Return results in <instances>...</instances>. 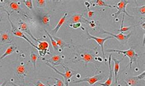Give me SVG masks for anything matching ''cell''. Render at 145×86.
I'll return each mask as SVG.
<instances>
[{
  "mask_svg": "<svg viewBox=\"0 0 145 86\" xmlns=\"http://www.w3.org/2000/svg\"><path fill=\"white\" fill-rule=\"evenodd\" d=\"M108 52H116L118 54H123L124 57H128L130 59V69L132 68V64L133 63L138 62V54L136 53L135 50L132 48H130L128 50L125 51H121V50H117V49H107L106 50Z\"/></svg>",
  "mask_w": 145,
  "mask_h": 86,
  "instance_id": "cell-1",
  "label": "cell"
},
{
  "mask_svg": "<svg viewBox=\"0 0 145 86\" xmlns=\"http://www.w3.org/2000/svg\"><path fill=\"white\" fill-rule=\"evenodd\" d=\"M45 63H46V64L49 67H50L51 68H52L53 70H54L57 74H59V75H61L63 77V79L64 80V85H65V86H69V83L71 82V77H72V76H74V74H75V71L74 70H72L70 68H69V67L66 66L64 64H63V63H62L61 65L63 66V68L65 70V73H61L60 72H59V71L57 70L55 66H52V65L50 64V63H48L47 62H45Z\"/></svg>",
  "mask_w": 145,
  "mask_h": 86,
  "instance_id": "cell-2",
  "label": "cell"
},
{
  "mask_svg": "<svg viewBox=\"0 0 145 86\" xmlns=\"http://www.w3.org/2000/svg\"><path fill=\"white\" fill-rule=\"evenodd\" d=\"M6 12H7V19H8V20H9V22H10V25H11V28H12V30H11V32H12V34L14 35V36H17V37H20V38H23V39H25L26 41H27L28 43H29L31 45V46H33V47H35L36 49H37V46H36L35 44H34L32 41H30L27 37H26L25 35V34L24 33H23L22 31H20V30H19L16 26H15V25L13 24V22L11 21V20L10 19V14H9V13L7 12V11H5Z\"/></svg>",
  "mask_w": 145,
  "mask_h": 86,
  "instance_id": "cell-3",
  "label": "cell"
},
{
  "mask_svg": "<svg viewBox=\"0 0 145 86\" xmlns=\"http://www.w3.org/2000/svg\"><path fill=\"white\" fill-rule=\"evenodd\" d=\"M86 34L88 35L87 39H94V40L96 41V43L99 45V46H101L102 52V54H103V58H104V62H106V60L105 58V52H104V43H105L106 41H107V40L110 39H113V37L110 36L106 37V38H99V37H96V36H94L92 35H91L89 32L88 31V30H86Z\"/></svg>",
  "mask_w": 145,
  "mask_h": 86,
  "instance_id": "cell-4",
  "label": "cell"
},
{
  "mask_svg": "<svg viewBox=\"0 0 145 86\" xmlns=\"http://www.w3.org/2000/svg\"><path fill=\"white\" fill-rule=\"evenodd\" d=\"M129 4V1H126V0H121L118 2L115 6V9H118V12L114 13L112 16H113L115 18H117L118 16H120V14L121 13H124V14L127 15V16L131 18H133V17L132 16H131L126 11V6Z\"/></svg>",
  "mask_w": 145,
  "mask_h": 86,
  "instance_id": "cell-5",
  "label": "cell"
},
{
  "mask_svg": "<svg viewBox=\"0 0 145 86\" xmlns=\"http://www.w3.org/2000/svg\"><path fill=\"white\" fill-rule=\"evenodd\" d=\"M101 34H106V35H110L111 36H112L113 38H115L118 41L120 42L122 44H125L127 43L129 39L131 38L132 33H130L127 35H124V33H120L119 34L116 35V34H113L112 33H110L108 32L107 31H105L104 30H102V32H101Z\"/></svg>",
  "mask_w": 145,
  "mask_h": 86,
  "instance_id": "cell-6",
  "label": "cell"
},
{
  "mask_svg": "<svg viewBox=\"0 0 145 86\" xmlns=\"http://www.w3.org/2000/svg\"><path fill=\"white\" fill-rule=\"evenodd\" d=\"M105 76L103 75L102 74H97V75H95L93 77H85L84 79L75 81H72V83L74 84H78V83H88L90 85H93L94 84H96L97 82L102 80Z\"/></svg>",
  "mask_w": 145,
  "mask_h": 86,
  "instance_id": "cell-7",
  "label": "cell"
},
{
  "mask_svg": "<svg viewBox=\"0 0 145 86\" xmlns=\"http://www.w3.org/2000/svg\"><path fill=\"white\" fill-rule=\"evenodd\" d=\"M17 25L18 26V28L20 30V31H22L23 33H24V32H25L26 33V34H28L33 40L35 41L36 42L39 43L40 41V39H38L36 38L33 35V34L31 32V30H30L28 25L26 24L25 22L23 21L22 20H19L17 22Z\"/></svg>",
  "mask_w": 145,
  "mask_h": 86,
  "instance_id": "cell-8",
  "label": "cell"
},
{
  "mask_svg": "<svg viewBox=\"0 0 145 86\" xmlns=\"http://www.w3.org/2000/svg\"><path fill=\"white\" fill-rule=\"evenodd\" d=\"M78 61H82L85 63V66H86L87 64L89 62H95V57L90 53L89 52H81L80 54L78 55Z\"/></svg>",
  "mask_w": 145,
  "mask_h": 86,
  "instance_id": "cell-9",
  "label": "cell"
},
{
  "mask_svg": "<svg viewBox=\"0 0 145 86\" xmlns=\"http://www.w3.org/2000/svg\"><path fill=\"white\" fill-rule=\"evenodd\" d=\"M39 45L37 46V51H39V53L40 57H45L46 54H50L49 53L48 48L49 44L47 41H40L38 43Z\"/></svg>",
  "mask_w": 145,
  "mask_h": 86,
  "instance_id": "cell-10",
  "label": "cell"
},
{
  "mask_svg": "<svg viewBox=\"0 0 145 86\" xmlns=\"http://www.w3.org/2000/svg\"><path fill=\"white\" fill-rule=\"evenodd\" d=\"M64 58V56L63 57V56H61L59 55H55L48 60L42 58V60L47 62L53 66H55L59 65H61Z\"/></svg>",
  "mask_w": 145,
  "mask_h": 86,
  "instance_id": "cell-11",
  "label": "cell"
},
{
  "mask_svg": "<svg viewBox=\"0 0 145 86\" xmlns=\"http://www.w3.org/2000/svg\"><path fill=\"white\" fill-rule=\"evenodd\" d=\"M12 41V37L8 31L0 32V45L10 44Z\"/></svg>",
  "mask_w": 145,
  "mask_h": 86,
  "instance_id": "cell-12",
  "label": "cell"
},
{
  "mask_svg": "<svg viewBox=\"0 0 145 86\" xmlns=\"http://www.w3.org/2000/svg\"><path fill=\"white\" fill-rule=\"evenodd\" d=\"M108 66H109V76L108 77L107 80H106L104 83H99L102 86H110L112 84L113 82V70L112 68V55L110 54L108 57Z\"/></svg>",
  "mask_w": 145,
  "mask_h": 86,
  "instance_id": "cell-13",
  "label": "cell"
},
{
  "mask_svg": "<svg viewBox=\"0 0 145 86\" xmlns=\"http://www.w3.org/2000/svg\"><path fill=\"white\" fill-rule=\"evenodd\" d=\"M71 22H72L71 24H77V23H82L83 22L84 24H89L88 20H87L86 18L84 17L83 15L81 14H75L72 16L71 18Z\"/></svg>",
  "mask_w": 145,
  "mask_h": 86,
  "instance_id": "cell-14",
  "label": "cell"
},
{
  "mask_svg": "<svg viewBox=\"0 0 145 86\" xmlns=\"http://www.w3.org/2000/svg\"><path fill=\"white\" fill-rule=\"evenodd\" d=\"M124 59V57H123V58L121 59V60H118L115 58H112V60L113 61L114 63V77H115V84L116 85L118 84V72L120 71V62H122Z\"/></svg>",
  "mask_w": 145,
  "mask_h": 86,
  "instance_id": "cell-15",
  "label": "cell"
},
{
  "mask_svg": "<svg viewBox=\"0 0 145 86\" xmlns=\"http://www.w3.org/2000/svg\"><path fill=\"white\" fill-rule=\"evenodd\" d=\"M17 74L18 76V77L20 78V79L22 81H24L25 77L26 75V67L24 64H20L17 67Z\"/></svg>",
  "mask_w": 145,
  "mask_h": 86,
  "instance_id": "cell-16",
  "label": "cell"
},
{
  "mask_svg": "<svg viewBox=\"0 0 145 86\" xmlns=\"http://www.w3.org/2000/svg\"><path fill=\"white\" fill-rule=\"evenodd\" d=\"M53 36V39H54L55 41H56L57 45H58V47H59V49H61L63 50L64 49L65 47H70L71 45L65 42L64 41H63V39H61V38H58V37H56L55 36Z\"/></svg>",
  "mask_w": 145,
  "mask_h": 86,
  "instance_id": "cell-17",
  "label": "cell"
},
{
  "mask_svg": "<svg viewBox=\"0 0 145 86\" xmlns=\"http://www.w3.org/2000/svg\"><path fill=\"white\" fill-rule=\"evenodd\" d=\"M67 14H68L67 12H66V13L64 14V16L61 18V19L58 22V24H57V25L55 27V28L52 31V32L53 33H57L58 32L59 30L60 29L61 27V26L64 24L65 21H66V17L67 16Z\"/></svg>",
  "mask_w": 145,
  "mask_h": 86,
  "instance_id": "cell-18",
  "label": "cell"
},
{
  "mask_svg": "<svg viewBox=\"0 0 145 86\" xmlns=\"http://www.w3.org/2000/svg\"><path fill=\"white\" fill-rule=\"evenodd\" d=\"M17 46H14V45H12V46H9L6 50V51L5 52V53H4L1 55V57H0V60H1L4 59L5 57H6L7 56H8L9 55H11L12 54H13L14 52H15V51L17 49Z\"/></svg>",
  "mask_w": 145,
  "mask_h": 86,
  "instance_id": "cell-19",
  "label": "cell"
},
{
  "mask_svg": "<svg viewBox=\"0 0 145 86\" xmlns=\"http://www.w3.org/2000/svg\"><path fill=\"white\" fill-rule=\"evenodd\" d=\"M124 17H125V14H123V20H122V22H121V26L120 29L118 30V32H120V33H124L125 32L129 31V30H131L133 28H135L137 26H138V25H133V26H129V27H123V23H124Z\"/></svg>",
  "mask_w": 145,
  "mask_h": 86,
  "instance_id": "cell-20",
  "label": "cell"
},
{
  "mask_svg": "<svg viewBox=\"0 0 145 86\" xmlns=\"http://www.w3.org/2000/svg\"><path fill=\"white\" fill-rule=\"evenodd\" d=\"M9 6L13 11H16V12H20V11H22L20 3H19L17 1L10 2Z\"/></svg>",
  "mask_w": 145,
  "mask_h": 86,
  "instance_id": "cell-21",
  "label": "cell"
},
{
  "mask_svg": "<svg viewBox=\"0 0 145 86\" xmlns=\"http://www.w3.org/2000/svg\"><path fill=\"white\" fill-rule=\"evenodd\" d=\"M44 31L45 32V33H47V35L48 36L50 39L51 44H52V46H53V50H54V51H55V52H58V51H59V47H58V45H57V44H56V41H55V39H53V36H52L50 34V33H49L46 30H44Z\"/></svg>",
  "mask_w": 145,
  "mask_h": 86,
  "instance_id": "cell-22",
  "label": "cell"
},
{
  "mask_svg": "<svg viewBox=\"0 0 145 86\" xmlns=\"http://www.w3.org/2000/svg\"><path fill=\"white\" fill-rule=\"evenodd\" d=\"M95 3L97 5L99 6H102V7H109V8H112V9H115V6L114 5H106V4L105 3V1H102V0H96L95 1Z\"/></svg>",
  "mask_w": 145,
  "mask_h": 86,
  "instance_id": "cell-23",
  "label": "cell"
},
{
  "mask_svg": "<svg viewBox=\"0 0 145 86\" xmlns=\"http://www.w3.org/2000/svg\"><path fill=\"white\" fill-rule=\"evenodd\" d=\"M38 58V55L36 54L34 52H31V54H30V61L31 62V63L33 64L34 68H36V62H37V60Z\"/></svg>",
  "mask_w": 145,
  "mask_h": 86,
  "instance_id": "cell-24",
  "label": "cell"
},
{
  "mask_svg": "<svg viewBox=\"0 0 145 86\" xmlns=\"http://www.w3.org/2000/svg\"><path fill=\"white\" fill-rule=\"evenodd\" d=\"M50 15L48 14H44L41 17V22L44 25H49L50 24Z\"/></svg>",
  "mask_w": 145,
  "mask_h": 86,
  "instance_id": "cell-25",
  "label": "cell"
},
{
  "mask_svg": "<svg viewBox=\"0 0 145 86\" xmlns=\"http://www.w3.org/2000/svg\"><path fill=\"white\" fill-rule=\"evenodd\" d=\"M127 84L128 86H133L137 84L138 83V80H137L134 76H132L131 77H129L125 82Z\"/></svg>",
  "mask_w": 145,
  "mask_h": 86,
  "instance_id": "cell-26",
  "label": "cell"
},
{
  "mask_svg": "<svg viewBox=\"0 0 145 86\" xmlns=\"http://www.w3.org/2000/svg\"><path fill=\"white\" fill-rule=\"evenodd\" d=\"M23 2L24 3L25 5L28 9L31 10L33 9V3L32 0H24V1H23Z\"/></svg>",
  "mask_w": 145,
  "mask_h": 86,
  "instance_id": "cell-27",
  "label": "cell"
},
{
  "mask_svg": "<svg viewBox=\"0 0 145 86\" xmlns=\"http://www.w3.org/2000/svg\"><path fill=\"white\" fill-rule=\"evenodd\" d=\"M36 5L37 7H44L46 6V1L45 0H37L36 1Z\"/></svg>",
  "mask_w": 145,
  "mask_h": 86,
  "instance_id": "cell-28",
  "label": "cell"
},
{
  "mask_svg": "<svg viewBox=\"0 0 145 86\" xmlns=\"http://www.w3.org/2000/svg\"><path fill=\"white\" fill-rule=\"evenodd\" d=\"M55 79L56 81V83L53 86H64L65 85L64 83L63 80L60 79H57V78H55Z\"/></svg>",
  "mask_w": 145,
  "mask_h": 86,
  "instance_id": "cell-29",
  "label": "cell"
},
{
  "mask_svg": "<svg viewBox=\"0 0 145 86\" xmlns=\"http://www.w3.org/2000/svg\"><path fill=\"white\" fill-rule=\"evenodd\" d=\"M144 76H145V72L143 71V73H142L141 74H140L139 75H137V76H134V77L137 80H140V79H144Z\"/></svg>",
  "mask_w": 145,
  "mask_h": 86,
  "instance_id": "cell-30",
  "label": "cell"
},
{
  "mask_svg": "<svg viewBox=\"0 0 145 86\" xmlns=\"http://www.w3.org/2000/svg\"><path fill=\"white\" fill-rule=\"evenodd\" d=\"M70 27H72L73 28L77 29L79 28L80 27H81V24L80 23H77V24H71L69 25Z\"/></svg>",
  "mask_w": 145,
  "mask_h": 86,
  "instance_id": "cell-31",
  "label": "cell"
},
{
  "mask_svg": "<svg viewBox=\"0 0 145 86\" xmlns=\"http://www.w3.org/2000/svg\"><path fill=\"white\" fill-rule=\"evenodd\" d=\"M138 11L140 14L144 15L145 13V6L143 5V6H140L138 8Z\"/></svg>",
  "mask_w": 145,
  "mask_h": 86,
  "instance_id": "cell-32",
  "label": "cell"
},
{
  "mask_svg": "<svg viewBox=\"0 0 145 86\" xmlns=\"http://www.w3.org/2000/svg\"><path fill=\"white\" fill-rule=\"evenodd\" d=\"M94 15V12L93 11H89L88 12V16L89 18H92Z\"/></svg>",
  "mask_w": 145,
  "mask_h": 86,
  "instance_id": "cell-33",
  "label": "cell"
},
{
  "mask_svg": "<svg viewBox=\"0 0 145 86\" xmlns=\"http://www.w3.org/2000/svg\"><path fill=\"white\" fill-rule=\"evenodd\" d=\"M34 85L35 86H45V85H44L40 81H38L36 83H34Z\"/></svg>",
  "mask_w": 145,
  "mask_h": 86,
  "instance_id": "cell-34",
  "label": "cell"
},
{
  "mask_svg": "<svg viewBox=\"0 0 145 86\" xmlns=\"http://www.w3.org/2000/svg\"><path fill=\"white\" fill-rule=\"evenodd\" d=\"M7 82H8L7 81H5V82H4V83H3L2 84L0 85V86H6V84H7Z\"/></svg>",
  "mask_w": 145,
  "mask_h": 86,
  "instance_id": "cell-35",
  "label": "cell"
},
{
  "mask_svg": "<svg viewBox=\"0 0 145 86\" xmlns=\"http://www.w3.org/2000/svg\"><path fill=\"white\" fill-rule=\"evenodd\" d=\"M10 84H12L13 86H20V85H17V84H14V83H12V82H10Z\"/></svg>",
  "mask_w": 145,
  "mask_h": 86,
  "instance_id": "cell-36",
  "label": "cell"
},
{
  "mask_svg": "<svg viewBox=\"0 0 145 86\" xmlns=\"http://www.w3.org/2000/svg\"><path fill=\"white\" fill-rule=\"evenodd\" d=\"M47 85H48V86H53V85H50V84L48 83H47Z\"/></svg>",
  "mask_w": 145,
  "mask_h": 86,
  "instance_id": "cell-37",
  "label": "cell"
},
{
  "mask_svg": "<svg viewBox=\"0 0 145 86\" xmlns=\"http://www.w3.org/2000/svg\"><path fill=\"white\" fill-rule=\"evenodd\" d=\"M85 86H88V85H85Z\"/></svg>",
  "mask_w": 145,
  "mask_h": 86,
  "instance_id": "cell-38",
  "label": "cell"
}]
</instances>
